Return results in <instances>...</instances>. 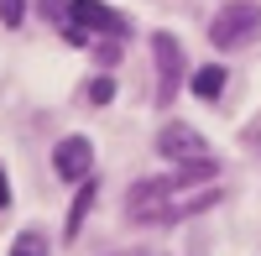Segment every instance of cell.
I'll use <instances>...</instances> for the list:
<instances>
[{
  "label": "cell",
  "mask_w": 261,
  "mask_h": 256,
  "mask_svg": "<svg viewBox=\"0 0 261 256\" xmlns=\"http://www.w3.org/2000/svg\"><path fill=\"white\" fill-rule=\"evenodd\" d=\"M89 204H94V183L84 178V188H79V199H73V209H68V225H63V236H79V225H84V215H89Z\"/></svg>",
  "instance_id": "obj_8"
},
{
  "label": "cell",
  "mask_w": 261,
  "mask_h": 256,
  "mask_svg": "<svg viewBox=\"0 0 261 256\" xmlns=\"http://www.w3.org/2000/svg\"><path fill=\"white\" fill-rule=\"evenodd\" d=\"M220 89H225V68H220V63H209V68L193 73V94H199V99H220Z\"/></svg>",
  "instance_id": "obj_7"
},
{
  "label": "cell",
  "mask_w": 261,
  "mask_h": 256,
  "mask_svg": "<svg viewBox=\"0 0 261 256\" xmlns=\"http://www.w3.org/2000/svg\"><path fill=\"white\" fill-rule=\"evenodd\" d=\"M11 204V183H6V173H0V209Z\"/></svg>",
  "instance_id": "obj_12"
},
{
  "label": "cell",
  "mask_w": 261,
  "mask_h": 256,
  "mask_svg": "<svg viewBox=\"0 0 261 256\" xmlns=\"http://www.w3.org/2000/svg\"><path fill=\"white\" fill-rule=\"evenodd\" d=\"M199 183H214V162L204 157V162H183L178 173H167V178H151V183H136L130 188V220H141V225H151V220H178V215H188V209H199V204H209L214 194H193Z\"/></svg>",
  "instance_id": "obj_1"
},
{
  "label": "cell",
  "mask_w": 261,
  "mask_h": 256,
  "mask_svg": "<svg viewBox=\"0 0 261 256\" xmlns=\"http://www.w3.org/2000/svg\"><path fill=\"white\" fill-rule=\"evenodd\" d=\"M151 58H157V99L178 94V79H183V53H178V37L157 32L151 37Z\"/></svg>",
  "instance_id": "obj_3"
},
{
  "label": "cell",
  "mask_w": 261,
  "mask_h": 256,
  "mask_svg": "<svg viewBox=\"0 0 261 256\" xmlns=\"http://www.w3.org/2000/svg\"><path fill=\"white\" fill-rule=\"evenodd\" d=\"M256 32H261V11L251 6V0H235V6H225L220 16H214L209 42H214V47H246Z\"/></svg>",
  "instance_id": "obj_2"
},
{
  "label": "cell",
  "mask_w": 261,
  "mask_h": 256,
  "mask_svg": "<svg viewBox=\"0 0 261 256\" xmlns=\"http://www.w3.org/2000/svg\"><path fill=\"white\" fill-rule=\"evenodd\" d=\"M53 167H58V178H68V183L89 178V167H94V146L84 141V136H63V141L53 146Z\"/></svg>",
  "instance_id": "obj_4"
},
{
  "label": "cell",
  "mask_w": 261,
  "mask_h": 256,
  "mask_svg": "<svg viewBox=\"0 0 261 256\" xmlns=\"http://www.w3.org/2000/svg\"><path fill=\"white\" fill-rule=\"evenodd\" d=\"M11 256H47V241H42V230H21Z\"/></svg>",
  "instance_id": "obj_9"
},
{
  "label": "cell",
  "mask_w": 261,
  "mask_h": 256,
  "mask_svg": "<svg viewBox=\"0 0 261 256\" xmlns=\"http://www.w3.org/2000/svg\"><path fill=\"white\" fill-rule=\"evenodd\" d=\"M157 152L172 157V162H204V157H209V146H204V136L193 131V125H162Z\"/></svg>",
  "instance_id": "obj_5"
},
{
  "label": "cell",
  "mask_w": 261,
  "mask_h": 256,
  "mask_svg": "<svg viewBox=\"0 0 261 256\" xmlns=\"http://www.w3.org/2000/svg\"><path fill=\"white\" fill-rule=\"evenodd\" d=\"M110 94H115L110 79H94V84H89V99H94V105H110Z\"/></svg>",
  "instance_id": "obj_11"
},
{
  "label": "cell",
  "mask_w": 261,
  "mask_h": 256,
  "mask_svg": "<svg viewBox=\"0 0 261 256\" xmlns=\"http://www.w3.org/2000/svg\"><path fill=\"white\" fill-rule=\"evenodd\" d=\"M68 21L84 32H110V37H125V16L99 6V0H68Z\"/></svg>",
  "instance_id": "obj_6"
},
{
  "label": "cell",
  "mask_w": 261,
  "mask_h": 256,
  "mask_svg": "<svg viewBox=\"0 0 261 256\" xmlns=\"http://www.w3.org/2000/svg\"><path fill=\"white\" fill-rule=\"evenodd\" d=\"M21 11H27L21 0H0V21H6V27H21Z\"/></svg>",
  "instance_id": "obj_10"
}]
</instances>
